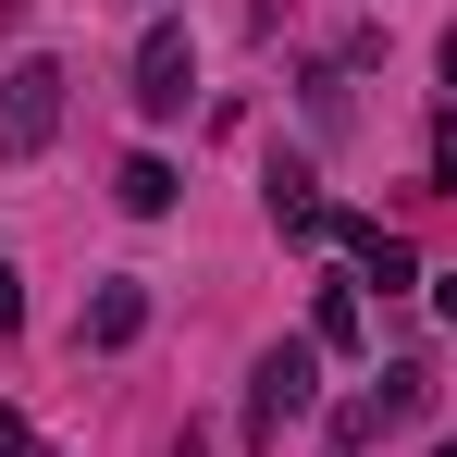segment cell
Listing matches in <instances>:
<instances>
[{
    "label": "cell",
    "mask_w": 457,
    "mask_h": 457,
    "mask_svg": "<svg viewBox=\"0 0 457 457\" xmlns=\"http://www.w3.org/2000/svg\"><path fill=\"white\" fill-rule=\"evenodd\" d=\"M309 408H321V346H309V334L260 346V371H247V445H285Z\"/></svg>",
    "instance_id": "cell-1"
},
{
    "label": "cell",
    "mask_w": 457,
    "mask_h": 457,
    "mask_svg": "<svg viewBox=\"0 0 457 457\" xmlns=\"http://www.w3.org/2000/svg\"><path fill=\"white\" fill-rule=\"evenodd\" d=\"M62 62H50V50H25V62H12V75H0V161H37L50 149V137H62Z\"/></svg>",
    "instance_id": "cell-2"
},
{
    "label": "cell",
    "mask_w": 457,
    "mask_h": 457,
    "mask_svg": "<svg viewBox=\"0 0 457 457\" xmlns=\"http://www.w3.org/2000/svg\"><path fill=\"white\" fill-rule=\"evenodd\" d=\"M186 99H198V37H186V25H149V37H137V112L173 124Z\"/></svg>",
    "instance_id": "cell-3"
},
{
    "label": "cell",
    "mask_w": 457,
    "mask_h": 457,
    "mask_svg": "<svg viewBox=\"0 0 457 457\" xmlns=\"http://www.w3.org/2000/svg\"><path fill=\"white\" fill-rule=\"evenodd\" d=\"M321 235H346V260H359V285H383V297H408V285H433V272H420V247H408L395 223H371V211H334Z\"/></svg>",
    "instance_id": "cell-4"
},
{
    "label": "cell",
    "mask_w": 457,
    "mask_h": 457,
    "mask_svg": "<svg viewBox=\"0 0 457 457\" xmlns=\"http://www.w3.org/2000/svg\"><path fill=\"white\" fill-rule=\"evenodd\" d=\"M137 334H149V285H137V272H112V285L87 297V321H75V359H124Z\"/></svg>",
    "instance_id": "cell-5"
},
{
    "label": "cell",
    "mask_w": 457,
    "mask_h": 457,
    "mask_svg": "<svg viewBox=\"0 0 457 457\" xmlns=\"http://www.w3.org/2000/svg\"><path fill=\"white\" fill-rule=\"evenodd\" d=\"M359 334H371L359 285H321V297H309V346H321V359H359Z\"/></svg>",
    "instance_id": "cell-6"
},
{
    "label": "cell",
    "mask_w": 457,
    "mask_h": 457,
    "mask_svg": "<svg viewBox=\"0 0 457 457\" xmlns=\"http://www.w3.org/2000/svg\"><path fill=\"white\" fill-rule=\"evenodd\" d=\"M272 223H285V235H321V223H334V211H321V173H309V161H272Z\"/></svg>",
    "instance_id": "cell-7"
},
{
    "label": "cell",
    "mask_w": 457,
    "mask_h": 457,
    "mask_svg": "<svg viewBox=\"0 0 457 457\" xmlns=\"http://www.w3.org/2000/svg\"><path fill=\"white\" fill-rule=\"evenodd\" d=\"M112 198H124L137 223H161V211H173V161H161V149H137V161H124V186H112Z\"/></svg>",
    "instance_id": "cell-8"
},
{
    "label": "cell",
    "mask_w": 457,
    "mask_h": 457,
    "mask_svg": "<svg viewBox=\"0 0 457 457\" xmlns=\"http://www.w3.org/2000/svg\"><path fill=\"white\" fill-rule=\"evenodd\" d=\"M371 395H383V420H395V433H408V420H433V371H420V359H395Z\"/></svg>",
    "instance_id": "cell-9"
},
{
    "label": "cell",
    "mask_w": 457,
    "mask_h": 457,
    "mask_svg": "<svg viewBox=\"0 0 457 457\" xmlns=\"http://www.w3.org/2000/svg\"><path fill=\"white\" fill-rule=\"evenodd\" d=\"M334 445H346V457H371V445H395V420H383V395H371V383H359V395L334 408Z\"/></svg>",
    "instance_id": "cell-10"
},
{
    "label": "cell",
    "mask_w": 457,
    "mask_h": 457,
    "mask_svg": "<svg viewBox=\"0 0 457 457\" xmlns=\"http://www.w3.org/2000/svg\"><path fill=\"white\" fill-rule=\"evenodd\" d=\"M309 124H321V137H346V62H321V75H309Z\"/></svg>",
    "instance_id": "cell-11"
},
{
    "label": "cell",
    "mask_w": 457,
    "mask_h": 457,
    "mask_svg": "<svg viewBox=\"0 0 457 457\" xmlns=\"http://www.w3.org/2000/svg\"><path fill=\"white\" fill-rule=\"evenodd\" d=\"M433 186H457V99L433 112Z\"/></svg>",
    "instance_id": "cell-12"
},
{
    "label": "cell",
    "mask_w": 457,
    "mask_h": 457,
    "mask_svg": "<svg viewBox=\"0 0 457 457\" xmlns=\"http://www.w3.org/2000/svg\"><path fill=\"white\" fill-rule=\"evenodd\" d=\"M0 457H37V420L25 408H0Z\"/></svg>",
    "instance_id": "cell-13"
},
{
    "label": "cell",
    "mask_w": 457,
    "mask_h": 457,
    "mask_svg": "<svg viewBox=\"0 0 457 457\" xmlns=\"http://www.w3.org/2000/svg\"><path fill=\"white\" fill-rule=\"evenodd\" d=\"M0 334H25V272H0Z\"/></svg>",
    "instance_id": "cell-14"
},
{
    "label": "cell",
    "mask_w": 457,
    "mask_h": 457,
    "mask_svg": "<svg viewBox=\"0 0 457 457\" xmlns=\"http://www.w3.org/2000/svg\"><path fill=\"white\" fill-rule=\"evenodd\" d=\"M433 321H457V272H433Z\"/></svg>",
    "instance_id": "cell-15"
},
{
    "label": "cell",
    "mask_w": 457,
    "mask_h": 457,
    "mask_svg": "<svg viewBox=\"0 0 457 457\" xmlns=\"http://www.w3.org/2000/svg\"><path fill=\"white\" fill-rule=\"evenodd\" d=\"M433 62H445V99H457V25H445V50H433Z\"/></svg>",
    "instance_id": "cell-16"
},
{
    "label": "cell",
    "mask_w": 457,
    "mask_h": 457,
    "mask_svg": "<svg viewBox=\"0 0 457 457\" xmlns=\"http://www.w3.org/2000/svg\"><path fill=\"white\" fill-rule=\"evenodd\" d=\"M433 457H457V433H445V445H433Z\"/></svg>",
    "instance_id": "cell-17"
}]
</instances>
